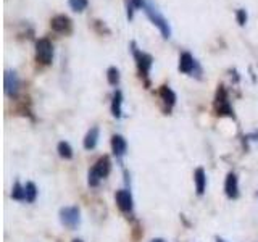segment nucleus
I'll list each match as a JSON object with an SVG mask.
<instances>
[{"label":"nucleus","mask_w":258,"mask_h":242,"mask_svg":"<svg viewBox=\"0 0 258 242\" xmlns=\"http://www.w3.org/2000/svg\"><path fill=\"white\" fill-rule=\"evenodd\" d=\"M129 48H131V53L134 56V62H136V67H137V71H139V76L144 79L145 86H150V70L153 67V56L147 52H144L142 48L137 47V44L133 42L129 44Z\"/></svg>","instance_id":"nucleus-1"},{"label":"nucleus","mask_w":258,"mask_h":242,"mask_svg":"<svg viewBox=\"0 0 258 242\" xmlns=\"http://www.w3.org/2000/svg\"><path fill=\"white\" fill-rule=\"evenodd\" d=\"M142 10H144L145 15H147V18L152 21L153 26H157L161 37H163V39L171 37V26H169V21L165 18L163 15H161V12L158 10V7L155 5L153 0H145Z\"/></svg>","instance_id":"nucleus-2"},{"label":"nucleus","mask_w":258,"mask_h":242,"mask_svg":"<svg viewBox=\"0 0 258 242\" xmlns=\"http://www.w3.org/2000/svg\"><path fill=\"white\" fill-rule=\"evenodd\" d=\"M111 171V161L107 155L100 157L99 160L95 161L94 166L89 169V174H87V183L91 188H97L102 179H105Z\"/></svg>","instance_id":"nucleus-3"},{"label":"nucleus","mask_w":258,"mask_h":242,"mask_svg":"<svg viewBox=\"0 0 258 242\" xmlns=\"http://www.w3.org/2000/svg\"><path fill=\"white\" fill-rule=\"evenodd\" d=\"M53 60V44L50 39L40 37L36 40V62L39 65H50Z\"/></svg>","instance_id":"nucleus-4"},{"label":"nucleus","mask_w":258,"mask_h":242,"mask_svg":"<svg viewBox=\"0 0 258 242\" xmlns=\"http://www.w3.org/2000/svg\"><path fill=\"white\" fill-rule=\"evenodd\" d=\"M215 113L218 116H229L234 118V110L229 103V95L224 86H218L216 97H215Z\"/></svg>","instance_id":"nucleus-5"},{"label":"nucleus","mask_w":258,"mask_h":242,"mask_svg":"<svg viewBox=\"0 0 258 242\" xmlns=\"http://www.w3.org/2000/svg\"><path fill=\"white\" fill-rule=\"evenodd\" d=\"M177 68H179V71L182 73V75H189V76L196 75L197 78H200V75H202L200 65H199V62L196 58H194V55L190 52H182L181 53Z\"/></svg>","instance_id":"nucleus-6"},{"label":"nucleus","mask_w":258,"mask_h":242,"mask_svg":"<svg viewBox=\"0 0 258 242\" xmlns=\"http://www.w3.org/2000/svg\"><path fill=\"white\" fill-rule=\"evenodd\" d=\"M60 221L64 228L68 229H76L81 223V210L78 205L71 207H63L60 210Z\"/></svg>","instance_id":"nucleus-7"},{"label":"nucleus","mask_w":258,"mask_h":242,"mask_svg":"<svg viewBox=\"0 0 258 242\" xmlns=\"http://www.w3.org/2000/svg\"><path fill=\"white\" fill-rule=\"evenodd\" d=\"M4 91H5V95L10 97V99H15L16 95L20 92V78L16 75V71L13 70H7L5 71V76H4Z\"/></svg>","instance_id":"nucleus-8"},{"label":"nucleus","mask_w":258,"mask_h":242,"mask_svg":"<svg viewBox=\"0 0 258 242\" xmlns=\"http://www.w3.org/2000/svg\"><path fill=\"white\" fill-rule=\"evenodd\" d=\"M115 200L116 205L123 213H131L134 208V200H133V194L127 189H119L115 194Z\"/></svg>","instance_id":"nucleus-9"},{"label":"nucleus","mask_w":258,"mask_h":242,"mask_svg":"<svg viewBox=\"0 0 258 242\" xmlns=\"http://www.w3.org/2000/svg\"><path fill=\"white\" fill-rule=\"evenodd\" d=\"M50 28L58 34H70L73 31V21L67 15H55L50 20Z\"/></svg>","instance_id":"nucleus-10"},{"label":"nucleus","mask_w":258,"mask_h":242,"mask_svg":"<svg viewBox=\"0 0 258 242\" xmlns=\"http://www.w3.org/2000/svg\"><path fill=\"white\" fill-rule=\"evenodd\" d=\"M224 192L226 196L229 199H237L239 197V179H237V174L236 173H228L226 176V183H224Z\"/></svg>","instance_id":"nucleus-11"},{"label":"nucleus","mask_w":258,"mask_h":242,"mask_svg":"<svg viewBox=\"0 0 258 242\" xmlns=\"http://www.w3.org/2000/svg\"><path fill=\"white\" fill-rule=\"evenodd\" d=\"M158 95H160L161 102H163L166 111H169V110H171V108L174 107V105H176V100H177L176 92H174L169 86H161V87H160V91H158Z\"/></svg>","instance_id":"nucleus-12"},{"label":"nucleus","mask_w":258,"mask_h":242,"mask_svg":"<svg viewBox=\"0 0 258 242\" xmlns=\"http://www.w3.org/2000/svg\"><path fill=\"white\" fill-rule=\"evenodd\" d=\"M111 150L113 155H115L118 160H121L127 152V142L121 134H115L111 137Z\"/></svg>","instance_id":"nucleus-13"},{"label":"nucleus","mask_w":258,"mask_h":242,"mask_svg":"<svg viewBox=\"0 0 258 242\" xmlns=\"http://www.w3.org/2000/svg\"><path fill=\"white\" fill-rule=\"evenodd\" d=\"M99 137H100V129L99 126H92L91 129L87 131L86 137H84V149L86 150H94L97 147V144H99Z\"/></svg>","instance_id":"nucleus-14"},{"label":"nucleus","mask_w":258,"mask_h":242,"mask_svg":"<svg viewBox=\"0 0 258 242\" xmlns=\"http://www.w3.org/2000/svg\"><path fill=\"white\" fill-rule=\"evenodd\" d=\"M111 115L115 116L116 119H119L123 116V92L116 89L115 92H113V97H111Z\"/></svg>","instance_id":"nucleus-15"},{"label":"nucleus","mask_w":258,"mask_h":242,"mask_svg":"<svg viewBox=\"0 0 258 242\" xmlns=\"http://www.w3.org/2000/svg\"><path fill=\"white\" fill-rule=\"evenodd\" d=\"M194 184H196L197 196H204L207 189V173L204 168H197L194 171Z\"/></svg>","instance_id":"nucleus-16"},{"label":"nucleus","mask_w":258,"mask_h":242,"mask_svg":"<svg viewBox=\"0 0 258 242\" xmlns=\"http://www.w3.org/2000/svg\"><path fill=\"white\" fill-rule=\"evenodd\" d=\"M145 0H129L127 2V10H126V18L131 21L134 18V12L136 10H142Z\"/></svg>","instance_id":"nucleus-17"},{"label":"nucleus","mask_w":258,"mask_h":242,"mask_svg":"<svg viewBox=\"0 0 258 242\" xmlns=\"http://www.w3.org/2000/svg\"><path fill=\"white\" fill-rule=\"evenodd\" d=\"M24 194H26V202H28V204H32V202H36L37 194H39L37 186L34 183H31V181L26 183V184H24Z\"/></svg>","instance_id":"nucleus-18"},{"label":"nucleus","mask_w":258,"mask_h":242,"mask_svg":"<svg viewBox=\"0 0 258 242\" xmlns=\"http://www.w3.org/2000/svg\"><path fill=\"white\" fill-rule=\"evenodd\" d=\"M12 199L18 202H26V194H24V186L21 183H15L12 189Z\"/></svg>","instance_id":"nucleus-19"},{"label":"nucleus","mask_w":258,"mask_h":242,"mask_svg":"<svg viewBox=\"0 0 258 242\" xmlns=\"http://www.w3.org/2000/svg\"><path fill=\"white\" fill-rule=\"evenodd\" d=\"M56 150H58V155L64 160H71L73 158V149H71V145L68 142H58V147H56Z\"/></svg>","instance_id":"nucleus-20"},{"label":"nucleus","mask_w":258,"mask_h":242,"mask_svg":"<svg viewBox=\"0 0 258 242\" xmlns=\"http://www.w3.org/2000/svg\"><path fill=\"white\" fill-rule=\"evenodd\" d=\"M107 79H108V84L110 86H118L119 84V79H121L119 70L116 67H110L107 70Z\"/></svg>","instance_id":"nucleus-21"},{"label":"nucleus","mask_w":258,"mask_h":242,"mask_svg":"<svg viewBox=\"0 0 258 242\" xmlns=\"http://www.w3.org/2000/svg\"><path fill=\"white\" fill-rule=\"evenodd\" d=\"M68 5H70V8L73 12L83 13L89 7V0H68Z\"/></svg>","instance_id":"nucleus-22"},{"label":"nucleus","mask_w":258,"mask_h":242,"mask_svg":"<svg viewBox=\"0 0 258 242\" xmlns=\"http://www.w3.org/2000/svg\"><path fill=\"white\" fill-rule=\"evenodd\" d=\"M247 20H248L247 10H245V8H239V10L236 12V21H237V24H239V26H245Z\"/></svg>","instance_id":"nucleus-23"},{"label":"nucleus","mask_w":258,"mask_h":242,"mask_svg":"<svg viewBox=\"0 0 258 242\" xmlns=\"http://www.w3.org/2000/svg\"><path fill=\"white\" fill-rule=\"evenodd\" d=\"M150 242H165V239H161V237H155V239H152Z\"/></svg>","instance_id":"nucleus-24"},{"label":"nucleus","mask_w":258,"mask_h":242,"mask_svg":"<svg viewBox=\"0 0 258 242\" xmlns=\"http://www.w3.org/2000/svg\"><path fill=\"white\" fill-rule=\"evenodd\" d=\"M216 242H226L224 239H221V237H216Z\"/></svg>","instance_id":"nucleus-25"},{"label":"nucleus","mask_w":258,"mask_h":242,"mask_svg":"<svg viewBox=\"0 0 258 242\" xmlns=\"http://www.w3.org/2000/svg\"><path fill=\"white\" fill-rule=\"evenodd\" d=\"M73 242H83V240H81V239H73Z\"/></svg>","instance_id":"nucleus-26"},{"label":"nucleus","mask_w":258,"mask_h":242,"mask_svg":"<svg viewBox=\"0 0 258 242\" xmlns=\"http://www.w3.org/2000/svg\"><path fill=\"white\" fill-rule=\"evenodd\" d=\"M255 137H258V133H256V134H255Z\"/></svg>","instance_id":"nucleus-27"}]
</instances>
